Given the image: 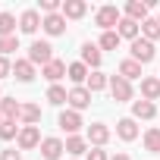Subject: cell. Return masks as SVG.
<instances>
[{"label":"cell","mask_w":160,"mask_h":160,"mask_svg":"<svg viewBox=\"0 0 160 160\" xmlns=\"http://www.w3.org/2000/svg\"><path fill=\"white\" fill-rule=\"evenodd\" d=\"M122 22V13L113 7V3H107V7H98V13H94V25L101 28V32H116V25Z\"/></svg>","instance_id":"1"},{"label":"cell","mask_w":160,"mask_h":160,"mask_svg":"<svg viewBox=\"0 0 160 160\" xmlns=\"http://www.w3.org/2000/svg\"><path fill=\"white\" fill-rule=\"evenodd\" d=\"M32 66H47V63H53L57 57H53V44L50 41H32V47H28V57H25Z\"/></svg>","instance_id":"2"},{"label":"cell","mask_w":160,"mask_h":160,"mask_svg":"<svg viewBox=\"0 0 160 160\" xmlns=\"http://www.w3.org/2000/svg\"><path fill=\"white\" fill-rule=\"evenodd\" d=\"M129 50H132V60L141 63V66H148V63L157 57V47H154V41H148V38H135V41L129 44Z\"/></svg>","instance_id":"3"},{"label":"cell","mask_w":160,"mask_h":160,"mask_svg":"<svg viewBox=\"0 0 160 160\" xmlns=\"http://www.w3.org/2000/svg\"><path fill=\"white\" fill-rule=\"evenodd\" d=\"M110 94H113L116 104H132L135 88H132V82H126L122 75H110Z\"/></svg>","instance_id":"4"},{"label":"cell","mask_w":160,"mask_h":160,"mask_svg":"<svg viewBox=\"0 0 160 160\" xmlns=\"http://www.w3.org/2000/svg\"><path fill=\"white\" fill-rule=\"evenodd\" d=\"M41 129L38 126H22L19 129V138H16V144H19V151H32V148H41Z\"/></svg>","instance_id":"5"},{"label":"cell","mask_w":160,"mask_h":160,"mask_svg":"<svg viewBox=\"0 0 160 160\" xmlns=\"http://www.w3.org/2000/svg\"><path fill=\"white\" fill-rule=\"evenodd\" d=\"M91 91L85 88V85H72L69 88V110H78V113H82L85 107H91Z\"/></svg>","instance_id":"6"},{"label":"cell","mask_w":160,"mask_h":160,"mask_svg":"<svg viewBox=\"0 0 160 160\" xmlns=\"http://www.w3.org/2000/svg\"><path fill=\"white\" fill-rule=\"evenodd\" d=\"M110 126H104V122H91L88 126V132H85V138H88V144L91 148H104L107 141H110Z\"/></svg>","instance_id":"7"},{"label":"cell","mask_w":160,"mask_h":160,"mask_svg":"<svg viewBox=\"0 0 160 160\" xmlns=\"http://www.w3.org/2000/svg\"><path fill=\"white\" fill-rule=\"evenodd\" d=\"M57 122H60V129H63V132H69V135H78V129L85 126V122H82V113H78V110H69V107L60 113V119H57Z\"/></svg>","instance_id":"8"},{"label":"cell","mask_w":160,"mask_h":160,"mask_svg":"<svg viewBox=\"0 0 160 160\" xmlns=\"http://www.w3.org/2000/svg\"><path fill=\"white\" fill-rule=\"evenodd\" d=\"M41 22H44L41 10H25V13L19 16V32H22V35H35V32L41 28Z\"/></svg>","instance_id":"9"},{"label":"cell","mask_w":160,"mask_h":160,"mask_svg":"<svg viewBox=\"0 0 160 160\" xmlns=\"http://www.w3.org/2000/svg\"><path fill=\"white\" fill-rule=\"evenodd\" d=\"M82 63L94 72V69H101V63H104V50L98 47V44H91V41H85L82 44Z\"/></svg>","instance_id":"10"},{"label":"cell","mask_w":160,"mask_h":160,"mask_svg":"<svg viewBox=\"0 0 160 160\" xmlns=\"http://www.w3.org/2000/svg\"><path fill=\"white\" fill-rule=\"evenodd\" d=\"M63 151H66V141L57 138V135H50V138L41 141V157H44V160H60Z\"/></svg>","instance_id":"11"},{"label":"cell","mask_w":160,"mask_h":160,"mask_svg":"<svg viewBox=\"0 0 160 160\" xmlns=\"http://www.w3.org/2000/svg\"><path fill=\"white\" fill-rule=\"evenodd\" d=\"M141 101H160V75H144L141 78Z\"/></svg>","instance_id":"12"},{"label":"cell","mask_w":160,"mask_h":160,"mask_svg":"<svg viewBox=\"0 0 160 160\" xmlns=\"http://www.w3.org/2000/svg\"><path fill=\"white\" fill-rule=\"evenodd\" d=\"M148 10H151V3H144V0H129V3H126V13H122V16L141 25V22L148 19Z\"/></svg>","instance_id":"13"},{"label":"cell","mask_w":160,"mask_h":160,"mask_svg":"<svg viewBox=\"0 0 160 160\" xmlns=\"http://www.w3.org/2000/svg\"><path fill=\"white\" fill-rule=\"evenodd\" d=\"M41 28H44V35H50V38H57V35H66V19H63V13H53V16H44Z\"/></svg>","instance_id":"14"},{"label":"cell","mask_w":160,"mask_h":160,"mask_svg":"<svg viewBox=\"0 0 160 160\" xmlns=\"http://www.w3.org/2000/svg\"><path fill=\"white\" fill-rule=\"evenodd\" d=\"M88 75H91V69H88L82 60H78V63H69V66H66V78H69L72 85H85V82H88Z\"/></svg>","instance_id":"15"},{"label":"cell","mask_w":160,"mask_h":160,"mask_svg":"<svg viewBox=\"0 0 160 160\" xmlns=\"http://www.w3.org/2000/svg\"><path fill=\"white\" fill-rule=\"evenodd\" d=\"M63 19L69 22V19H82L85 13H88V3H85V0H63Z\"/></svg>","instance_id":"16"},{"label":"cell","mask_w":160,"mask_h":160,"mask_svg":"<svg viewBox=\"0 0 160 160\" xmlns=\"http://www.w3.org/2000/svg\"><path fill=\"white\" fill-rule=\"evenodd\" d=\"M116 138H122V141H135V138H138V122H135L132 116H122V119L116 122Z\"/></svg>","instance_id":"17"},{"label":"cell","mask_w":160,"mask_h":160,"mask_svg":"<svg viewBox=\"0 0 160 160\" xmlns=\"http://www.w3.org/2000/svg\"><path fill=\"white\" fill-rule=\"evenodd\" d=\"M88 151H91L88 138H82V135H69V138H66V154H69V157H75V160H78V157L88 154Z\"/></svg>","instance_id":"18"},{"label":"cell","mask_w":160,"mask_h":160,"mask_svg":"<svg viewBox=\"0 0 160 160\" xmlns=\"http://www.w3.org/2000/svg\"><path fill=\"white\" fill-rule=\"evenodd\" d=\"M157 116V104H151V101H132V119L138 122V119H154Z\"/></svg>","instance_id":"19"},{"label":"cell","mask_w":160,"mask_h":160,"mask_svg":"<svg viewBox=\"0 0 160 160\" xmlns=\"http://www.w3.org/2000/svg\"><path fill=\"white\" fill-rule=\"evenodd\" d=\"M41 75L47 78L50 85H60V78L66 75V63H63V60H53V63H47V66L41 69Z\"/></svg>","instance_id":"20"},{"label":"cell","mask_w":160,"mask_h":160,"mask_svg":"<svg viewBox=\"0 0 160 160\" xmlns=\"http://www.w3.org/2000/svg\"><path fill=\"white\" fill-rule=\"evenodd\" d=\"M116 35H119V38H126V41H129V44H132V41H135V38H141V25H138V22H132V19H126V16H122V22H119V25H116Z\"/></svg>","instance_id":"21"},{"label":"cell","mask_w":160,"mask_h":160,"mask_svg":"<svg viewBox=\"0 0 160 160\" xmlns=\"http://www.w3.org/2000/svg\"><path fill=\"white\" fill-rule=\"evenodd\" d=\"M19 113H22V104L16 98H3V101H0V116H3V119L19 122Z\"/></svg>","instance_id":"22"},{"label":"cell","mask_w":160,"mask_h":160,"mask_svg":"<svg viewBox=\"0 0 160 160\" xmlns=\"http://www.w3.org/2000/svg\"><path fill=\"white\" fill-rule=\"evenodd\" d=\"M38 122H41V107L38 104H22L19 126H38Z\"/></svg>","instance_id":"23"},{"label":"cell","mask_w":160,"mask_h":160,"mask_svg":"<svg viewBox=\"0 0 160 160\" xmlns=\"http://www.w3.org/2000/svg\"><path fill=\"white\" fill-rule=\"evenodd\" d=\"M85 88H88L91 94H98V91H104V88H110V75H104L101 69H94V72L88 75V82H85Z\"/></svg>","instance_id":"24"},{"label":"cell","mask_w":160,"mask_h":160,"mask_svg":"<svg viewBox=\"0 0 160 160\" xmlns=\"http://www.w3.org/2000/svg\"><path fill=\"white\" fill-rule=\"evenodd\" d=\"M13 78H19V82H32V78H35V66L28 63V60H16L13 63Z\"/></svg>","instance_id":"25"},{"label":"cell","mask_w":160,"mask_h":160,"mask_svg":"<svg viewBox=\"0 0 160 160\" xmlns=\"http://www.w3.org/2000/svg\"><path fill=\"white\" fill-rule=\"evenodd\" d=\"M119 75L126 78V82H132V78H141V63H135L132 57L119 63Z\"/></svg>","instance_id":"26"},{"label":"cell","mask_w":160,"mask_h":160,"mask_svg":"<svg viewBox=\"0 0 160 160\" xmlns=\"http://www.w3.org/2000/svg\"><path fill=\"white\" fill-rule=\"evenodd\" d=\"M47 104H53V107L69 104V91H66L63 85H50V88H47Z\"/></svg>","instance_id":"27"},{"label":"cell","mask_w":160,"mask_h":160,"mask_svg":"<svg viewBox=\"0 0 160 160\" xmlns=\"http://www.w3.org/2000/svg\"><path fill=\"white\" fill-rule=\"evenodd\" d=\"M141 141H144V151H151V154H160V129H157V126H151V129L141 135Z\"/></svg>","instance_id":"28"},{"label":"cell","mask_w":160,"mask_h":160,"mask_svg":"<svg viewBox=\"0 0 160 160\" xmlns=\"http://www.w3.org/2000/svg\"><path fill=\"white\" fill-rule=\"evenodd\" d=\"M141 38H148V41H160V22L148 16V19L141 22Z\"/></svg>","instance_id":"29"},{"label":"cell","mask_w":160,"mask_h":160,"mask_svg":"<svg viewBox=\"0 0 160 160\" xmlns=\"http://www.w3.org/2000/svg\"><path fill=\"white\" fill-rule=\"evenodd\" d=\"M19 122H13V119H3L0 122V141H13V138H19Z\"/></svg>","instance_id":"30"},{"label":"cell","mask_w":160,"mask_h":160,"mask_svg":"<svg viewBox=\"0 0 160 160\" xmlns=\"http://www.w3.org/2000/svg\"><path fill=\"white\" fill-rule=\"evenodd\" d=\"M16 35V16L13 13H0V38Z\"/></svg>","instance_id":"31"},{"label":"cell","mask_w":160,"mask_h":160,"mask_svg":"<svg viewBox=\"0 0 160 160\" xmlns=\"http://www.w3.org/2000/svg\"><path fill=\"white\" fill-rule=\"evenodd\" d=\"M119 41H122V38H119L116 32H104V35H101V41H98V47H101V50H116V47H119Z\"/></svg>","instance_id":"32"},{"label":"cell","mask_w":160,"mask_h":160,"mask_svg":"<svg viewBox=\"0 0 160 160\" xmlns=\"http://www.w3.org/2000/svg\"><path fill=\"white\" fill-rule=\"evenodd\" d=\"M19 50V35H10V38H0V57H10Z\"/></svg>","instance_id":"33"},{"label":"cell","mask_w":160,"mask_h":160,"mask_svg":"<svg viewBox=\"0 0 160 160\" xmlns=\"http://www.w3.org/2000/svg\"><path fill=\"white\" fill-rule=\"evenodd\" d=\"M85 157H88V160H110V154H107L104 148H91V151H88Z\"/></svg>","instance_id":"34"},{"label":"cell","mask_w":160,"mask_h":160,"mask_svg":"<svg viewBox=\"0 0 160 160\" xmlns=\"http://www.w3.org/2000/svg\"><path fill=\"white\" fill-rule=\"evenodd\" d=\"M7 75H13V63L10 57H0V78H7Z\"/></svg>","instance_id":"35"},{"label":"cell","mask_w":160,"mask_h":160,"mask_svg":"<svg viewBox=\"0 0 160 160\" xmlns=\"http://www.w3.org/2000/svg\"><path fill=\"white\" fill-rule=\"evenodd\" d=\"M0 160H22V151H16V148H7V151H0Z\"/></svg>","instance_id":"36"},{"label":"cell","mask_w":160,"mask_h":160,"mask_svg":"<svg viewBox=\"0 0 160 160\" xmlns=\"http://www.w3.org/2000/svg\"><path fill=\"white\" fill-rule=\"evenodd\" d=\"M110 160H132V157H129V154H113Z\"/></svg>","instance_id":"37"},{"label":"cell","mask_w":160,"mask_h":160,"mask_svg":"<svg viewBox=\"0 0 160 160\" xmlns=\"http://www.w3.org/2000/svg\"><path fill=\"white\" fill-rule=\"evenodd\" d=\"M0 101H3V91H0Z\"/></svg>","instance_id":"38"},{"label":"cell","mask_w":160,"mask_h":160,"mask_svg":"<svg viewBox=\"0 0 160 160\" xmlns=\"http://www.w3.org/2000/svg\"><path fill=\"white\" fill-rule=\"evenodd\" d=\"M0 122H3V116H0Z\"/></svg>","instance_id":"39"},{"label":"cell","mask_w":160,"mask_h":160,"mask_svg":"<svg viewBox=\"0 0 160 160\" xmlns=\"http://www.w3.org/2000/svg\"><path fill=\"white\" fill-rule=\"evenodd\" d=\"M157 22H160V16H157Z\"/></svg>","instance_id":"40"},{"label":"cell","mask_w":160,"mask_h":160,"mask_svg":"<svg viewBox=\"0 0 160 160\" xmlns=\"http://www.w3.org/2000/svg\"><path fill=\"white\" fill-rule=\"evenodd\" d=\"M69 160H75V157H69Z\"/></svg>","instance_id":"41"}]
</instances>
